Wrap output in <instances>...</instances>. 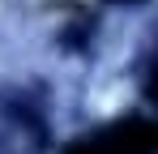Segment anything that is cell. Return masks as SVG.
Returning a JSON list of instances; mask_svg holds the SVG:
<instances>
[{"mask_svg":"<svg viewBox=\"0 0 158 154\" xmlns=\"http://www.w3.org/2000/svg\"><path fill=\"white\" fill-rule=\"evenodd\" d=\"M98 4H107V9H150V0H98Z\"/></svg>","mask_w":158,"mask_h":154,"instance_id":"obj_2","label":"cell"},{"mask_svg":"<svg viewBox=\"0 0 158 154\" xmlns=\"http://www.w3.org/2000/svg\"><path fill=\"white\" fill-rule=\"evenodd\" d=\"M64 154H154V124L150 116H128L94 128L90 137L73 141Z\"/></svg>","mask_w":158,"mask_h":154,"instance_id":"obj_1","label":"cell"}]
</instances>
